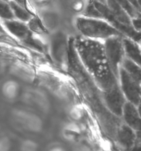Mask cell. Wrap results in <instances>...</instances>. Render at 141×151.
Wrapping results in <instances>:
<instances>
[{"instance_id":"cell-1","label":"cell","mask_w":141,"mask_h":151,"mask_svg":"<svg viewBox=\"0 0 141 151\" xmlns=\"http://www.w3.org/2000/svg\"><path fill=\"white\" fill-rule=\"evenodd\" d=\"M77 27L84 36L89 39L109 38L122 34L109 23L95 18L80 17L77 20Z\"/></svg>"},{"instance_id":"cell-2","label":"cell","mask_w":141,"mask_h":151,"mask_svg":"<svg viewBox=\"0 0 141 151\" xmlns=\"http://www.w3.org/2000/svg\"><path fill=\"white\" fill-rule=\"evenodd\" d=\"M93 5L101 14L103 18H105L109 22V24L116 30L120 32L121 34H125L129 37L133 41L137 42L141 40L140 32L136 31L132 26H127L120 22L119 20L114 17L108 9L105 4H103L97 1L93 2Z\"/></svg>"},{"instance_id":"cell-3","label":"cell","mask_w":141,"mask_h":151,"mask_svg":"<svg viewBox=\"0 0 141 151\" xmlns=\"http://www.w3.org/2000/svg\"><path fill=\"white\" fill-rule=\"evenodd\" d=\"M121 36L111 37L106 40L104 45L106 56L113 71L117 72L119 65L123 59V44Z\"/></svg>"},{"instance_id":"cell-4","label":"cell","mask_w":141,"mask_h":151,"mask_svg":"<svg viewBox=\"0 0 141 151\" xmlns=\"http://www.w3.org/2000/svg\"><path fill=\"white\" fill-rule=\"evenodd\" d=\"M68 49L66 36L62 33L55 35L51 42V53L54 59L59 62H62L66 58L67 59Z\"/></svg>"},{"instance_id":"cell-5","label":"cell","mask_w":141,"mask_h":151,"mask_svg":"<svg viewBox=\"0 0 141 151\" xmlns=\"http://www.w3.org/2000/svg\"><path fill=\"white\" fill-rule=\"evenodd\" d=\"M21 123L28 131L40 133L44 128V123L39 116L30 112L21 111L19 113Z\"/></svg>"},{"instance_id":"cell-6","label":"cell","mask_w":141,"mask_h":151,"mask_svg":"<svg viewBox=\"0 0 141 151\" xmlns=\"http://www.w3.org/2000/svg\"><path fill=\"white\" fill-rule=\"evenodd\" d=\"M106 2L107 3L106 6L110 12L120 22L127 26H132L130 16L116 0H106Z\"/></svg>"},{"instance_id":"cell-7","label":"cell","mask_w":141,"mask_h":151,"mask_svg":"<svg viewBox=\"0 0 141 151\" xmlns=\"http://www.w3.org/2000/svg\"><path fill=\"white\" fill-rule=\"evenodd\" d=\"M124 53L127 56V58L136 63L139 66L141 64V51L139 47L135 41L130 39L122 40Z\"/></svg>"},{"instance_id":"cell-8","label":"cell","mask_w":141,"mask_h":151,"mask_svg":"<svg viewBox=\"0 0 141 151\" xmlns=\"http://www.w3.org/2000/svg\"><path fill=\"white\" fill-rule=\"evenodd\" d=\"M5 24L13 35L24 40L31 36V32L27 27L21 23L11 21L5 22Z\"/></svg>"},{"instance_id":"cell-9","label":"cell","mask_w":141,"mask_h":151,"mask_svg":"<svg viewBox=\"0 0 141 151\" xmlns=\"http://www.w3.org/2000/svg\"><path fill=\"white\" fill-rule=\"evenodd\" d=\"M31 100L38 108L43 112H48L50 109V102L46 94L39 90L33 92Z\"/></svg>"},{"instance_id":"cell-10","label":"cell","mask_w":141,"mask_h":151,"mask_svg":"<svg viewBox=\"0 0 141 151\" xmlns=\"http://www.w3.org/2000/svg\"><path fill=\"white\" fill-rule=\"evenodd\" d=\"M122 63V68L134 79H140V68L136 63L128 58H123Z\"/></svg>"},{"instance_id":"cell-11","label":"cell","mask_w":141,"mask_h":151,"mask_svg":"<svg viewBox=\"0 0 141 151\" xmlns=\"http://www.w3.org/2000/svg\"><path fill=\"white\" fill-rule=\"evenodd\" d=\"M80 131L78 124L75 123H68L65 125L63 129V134L66 139L71 141L80 134Z\"/></svg>"},{"instance_id":"cell-12","label":"cell","mask_w":141,"mask_h":151,"mask_svg":"<svg viewBox=\"0 0 141 151\" xmlns=\"http://www.w3.org/2000/svg\"><path fill=\"white\" fill-rule=\"evenodd\" d=\"M21 151H38L39 145L38 143L31 139H26L21 144Z\"/></svg>"},{"instance_id":"cell-13","label":"cell","mask_w":141,"mask_h":151,"mask_svg":"<svg viewBox=\"0 0 141 151\" xmlns=\"http://www.w3.org/2000/svg\"><path fill=\"white\" fill-rule=\"evenodd\" d=\"M11 5L18 18L24 21H26L30 19L31 14L27 12L26 11L19 7L17 4L12 2L11 3Z\"/></svg>"},{"instance_id":"cell-14","label":"cell","mask_w":141,"mask_h":151,"mask_svg":"<svg viewBox=\"0 0 141 151\" xmlns=\"http://www.w3.org/2000/svg\"><path fill=\"white\" fill-rule=\"evenodd\" d=\"M130 16L137 17V9H135L127 0H116Z\"/></svg>"},{"instance_id":"cell-15","label":"cell","mask_w":141,"mask_h":151,"mask_svg":"<svg viewBox=\"0 0 141 151\" xmlns=\"http://www.w3.org/2000/svg\"><path fill=\"white\" fill-rule=\"evenodd\" d=\"M0 16L3 18L11 19L13 14L8 5L0 2Z\"/></svg>"},{"instance_id":"cell-16","label":"cell","mask_w":141,"mask_h":151,"mask_svg":"<svg viewBox=\"0 0 141 151\" xmlns=\"http://www.w3.org/2000/svg\"><path fill=\"white\" fill-rule=\"evenodd\" d=\"M85 15L87 17L92 18H103L101 16V14L98 11V9L95 8L94 5L93 4H90L88 6L87 9L85 11Z\"/></svg>"},{"instance_id":"cell-17","label":"cell","mask_w":141,"mask_h":151,"mask_svg":"<svg viewBox=\"0 0 141 151\" xmlns=\"http://www.w3.org/2000/svg\"><path fill=\"white\" fill-rule=\"evenodd\" d=\"M83 114L82 110L78 106L72 107L70 111V115L75 120L80 119Z\"/></svg>"},{"instance_id":"cell-18","label":"cell","mask_w":141,"mask_h":151,"mask_svg":"<svg viewBox=\"0 0 141 151\" xmlns=\"http://www.w3.org/2000/svg\"><path fill=\"white\" fill-rule=\"evenodd\" d=\"M131 24L133 28L136 31L140 32L141 29V19L140 17L133 19L131 21Z\"/></svg>"},{"instance_id":"cell-19","label":"cell","mask_w":141,"mask_h":151,"mask_svg":"<svg viewBox=\"0 0 141 151\" xmlns=\"http://www.w3.org/2000/svg\"><path fill=\"white\" fill-rule=\"evenodd\" d=\"M9 143L8 140L5 139L2 140L0 142V151H7L9 149Z\"/></svg>"},{"instance_id":"cell-20","label":"cell","mask_w":141,"mask_h":151,"mask_svg":"<svg viewBox=\"0 0 141 151\" xmlns=\"http://www.w3.org/2000/svg\"><path fill=\"white\" fill-rule=\"evenodd\" d=\"M48 151H67L66 149L61 146H55L50 148Z\"/></svg>"},{"instance_id":"cell-21","label":"cell","mask_w":141,"mask_h":151,"mask_svg":"<svg viewBox=\"0 0 141 151\" xmlns=\"http://www.w3.org/2000/svg\"><path fill=\"white\" fill-rule=\"evenodd\" d=\"M77 151H92L90 149H89L88 147L84 146H82L79 147L77 150Z\"/></svg>"},{"instance_id":"cell-22","label":"cell","mask_w":141,"mask_h":151,"mask_svg":"<svg viewBox=\"0 0 141 151\" xmlns=\"http://www.w3.org/2000/svg\"><path fill=\"white\" fill-rule=\"evenodd\" d=\"M92 1L93 2H94V1H97V2H100V3L103 4H105V3L106 2V0H92Z\"/></svg>"},{"instance_id":"cell-23","label":"cell","mask_w":141,"mask_h":151,"mask_svg":"<svg viewBox=\"0 0 141 151\" xmlns=\"http://www.w3.org/2000/svg\"><path fill=\"white\" fill-rule=\"evenodd\" d=\"M4 31L3 29L2 28V27L0 26V37L2 36H4Z\"/></svg>"}]
</instances>
